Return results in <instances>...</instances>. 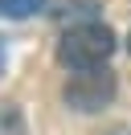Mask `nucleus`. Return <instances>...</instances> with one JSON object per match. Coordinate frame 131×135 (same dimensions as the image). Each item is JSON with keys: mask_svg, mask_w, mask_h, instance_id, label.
<instances>
[{"mask_svg": "<svg viewBox=\"0 0 131 135\" xmlns=\"http://www.w3.org/2000/svg\"><path fill=\"white\" fill-rule=\"evenodd\" d=\"M115 53V33L102 21H90V25H70L57 41V61L66 70H98L106 66V57Z\"/></svg>", "mask_w": 131, "mask_h": 135, "instance_id": "nucleus-1", "label": "nucleus"}, {"mask_svg": "<svg viewBox=\"0 0 131 135\" xmlns=\"http://www.w3.org/2000/svg\"><path fill=\"white\" fill-rule=\"evenodd\" d=\"M115 90H119V86H115V74L106 66H98V70H78V74H70V82L62 86V98H66V107L82 110V115H94V110L111 107Z\"/></svg>", "mask_w": 131, "mask_h": 135, "instance_id": "nucleus-2", "label": "nucleus"}, {"mask_svg": "<svg viewBox=\"0 0 131 135\" xmlns=\"http://www.w3.org/2000/svg\"><path fill=\"white\" fill-rule=\"evenodd\" d=\"M0 135H25V115L16 102L0 98Z\"/></svg>", "mask_w": 131, "mask_h": 135, "instance_id": "nucleus-3", "label": "nucleus"}, {"mask_svg": "<svg viewBox=\"0 0 131 135\" xmlns=\"http://www.w3.org/2000/svg\"><path fill=\"white\" fill-rule=\"evenodd\" d=\"M41 8H45V0H0V17H8V21H25Z\"/></svg>", "mask_w": 131, "mask_h": 135, "instance_id": "nucleus-4", "label": "nucleus"}, {"mask_svg": "<svg viewBox=\"0 0 131 135\" xmlns=\"http://www.w3.org/2000/svg\"><path fill=\"white\" fill-rule=\"evenodd\" d=\"M94 8H98V4H94V0H66V12H62V17L66 21H78V25H90V21H94Z\"/></svg>", "mask_w": 131, "mask_h": 135, "instance_id": "nucleus-5", "label": "nucleus"}, {"mask_svg": "<svg viewBox=\"0 0 131 135\" xmlns=\"http://www.w3.org/2000/svg\"><path fill=\"white\" fill-rule=\"evenodd\" d=\"M4 57H8V49H4V41H0V74H4Z\"/></svg>", "mask_w": 131, "mask_h": 135, "instance_id": "nucleus-6", "label": "nucleus"}, {"mask_svg": "<svg viewBox=\"0 0 131 135\" xmlns=\"http://www.w3.org/2000/svg\"><path fill=\"white\" fill-rule=\"evenodd\" d=\"M127 49H131V33H127Z\"/></svg>", "mask_w": 131, "mask_h": 135, "instance_id": "nucleus-7", "label": "nucleus"}]
</instances>
